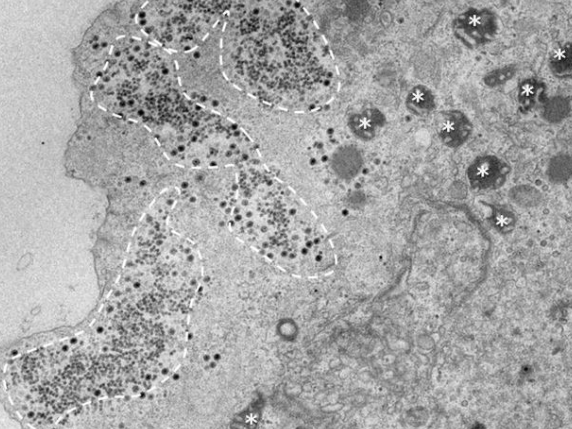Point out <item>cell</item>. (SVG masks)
I'll return each instance as SVG.
<instances>
[{
  "mask_svg": "<svg viewBox=\"0 0 572 429\" xmlns=\"http://www.w3.org/2000/svg\"><path fill=\"white\" fill-rule=\"evenodd\" d=\"M231 2L220 35L224 75L260 100L291 111H313L338 87L326 41L297 3Z\"/></svg>",
  "mask_w": 572,
  "mask_h": 429,
  "instance_id": "6da1fadb",
  "label": "cell"
},
{
  "mask_svg": "<svg viewBox=\"0 0 572 429\" xmlns=\"http://www.w3.org/2000/svg\"><path fill=\"white\" fill-rule=\"evenodd\" d=\"M80 111L65 152L67 173L105 191L112 216L140 219L156 197L178 185L183 168L144 125L105 111L87 92Z\"/></svg>",
  "mask_w": 572,
  "mask_h": 429,
  "instance_id": "7a4b0ae2",
  "label": "cell"
},
{
  "mask_svg": "<svg viewBox=\"0 0 572 429\" xmlns=\"http://www.w3.org/2000/svg\"><path fill=\"white\" fill-rule=\"evenodd\" d=\"M222 212L238 239L287 273L316 277L334 265L332 245L317 218L256 163L238 168Z\"/></svg>",
  "mask_w": 572,
  "mask_h": 429,
  "instance_id": "3957f363",
  "label": "cell"
},
{
  "mask_svg": "<svg viewBox=\"0 0 572 429\" xmlns=\"http://www.w3.org/2000/svg\"><path fill=\"white\" fill-rule=\"evenodd\" d=\"M140 123L177 167L213 170L257 162L254 144L236 123L195 102L181 87L155 97Z\"/></svg>",
  "mask_w": 572,
  "mask_h": 429,
  "instance_id": "277c9868",
  "label": "cell"
},
{
  "mask_svg": "<svg viewBox=\"0 0 572 429\" xmlns=\"http://www.w3.org/2000/svg\"><path fill=\"white\" fill-rule=\"evenodd\" d=\"M179 86L174 54L146 38L129 35L117 42L87 93L105 111L139 123L153 98Z\"/></svg>",
  "mask_w": 572,
  "mask_h": 429,
  "instance_id": "5b68a950",
  "label": "cell"
},
{
  "mask_svg": "<svg viewBox=\"0 0 572 429\" xmlns=\"http://www.w3.org/2000/svg\"><path fill=\"white\" fill-rule=\"evenodd\" d=\"M231 2L145 1L137 14L142 35L172 54L190 52L223 21Z\"/></svg>",
  "mask_w": 572,
  "mask_h": 429,
  "instance_id": "8992f818",
  "label": "cell"
},
{
  "mask_svg": "<svg viewBox=\"0 0 572 429\" xmlns=\"http://www.w3.org/2000/svg\"><path fill=\"white\" fill-rule=\"evenodd\" d=\"M144 2H114L94 19L72 49V78L81 93L94 86L121 38L129 35L145 38L136 21Z\"/></svg>",
  "mask_w": 572,
  "mask_h": 429,
  "instance_id": "52a82bcc",
  "label": "cell"
},
{
  "mask_svg": "<svg viewBox=\"0 0 572 429\" xmlns=\"http://www.w3.org/2000/svg\"><path fill=\"white\" fill-rule=\"evenodd\" d=\"M154 283L158 296L178 313L187 311L198 294L202 264L197 247L173 229L159 244Z\"/></svg>",
  "mask_w": 572,
  "mask_h": 429,
  "instance_id": "ba28073f",
  "label": "cell"
},
{
  "mask_svg": "<svg viewBox=\"0 0 572 429\" xmlns=\"http://www.w3.org/2000/svg\"><path fill=\"white\" fill-rule=\"evenodd\" d=\"M452 27L458 40L468 48H476L494 40L498 22L491 10L470 8L454 19Z\"/></svg>",
  "mask_w": 572,
  "mask_h": 429,
  "instance_id": "9c48e42d",
  "label": "cell"
},
{
  "mask_svg": "<svg viewBox=\"0 0 572 429\" xmlns=\"http://www.w3.org/2000/svg\"><path fill=\"white\" fill-rule=\"evenodd\" d=\"M509 166L494 155L475 159L467 169V178L474 189H495L504 184Z\"/></svg>",
  "mask_w": 572,
  "mask_h": 429,
  "instance_id": "30bf717a",
  "label": "cell"
},
{
  "mask_svg": "<svg viewBox=\"0 0 572 429\" xmlns=\"http://www.w3.org/2000/svg\"><path fill=\"white\" fill-rule=\"evenodd\" d=\"M472 125L467 116L459 110L443 111L437 117V134L448 147L462 145L470 136Z\"/></svg>",
  "mask_w": 572,
  "mask_h": 429,
  "instance_id": "8fae6325",
  "label": "cell"
},
{
  "mask_svg": "<svg viewBox=\"0 0 572 429\" xmlns=\"http://www.w3.org/2000/svg\"><path fill=\"white\" fill-rule=\"evenodd\" d=\"M406 107L416 116L429 114L435 108L433 92L425 85L414 86L407 95Z\"/></svg>",
  "mask_w": 572,
  "mask_h": 429,
  "instance_id": "7c38bea8",
  "label": "cell"
},
{
  "mask_svg": "<svg viewBox=\"0 0 572 429\" xmlns=\"http://www.w3.org/2000/svg\"><path fill=\"white\" fill-rule=\"evenodd\" d=\"M571 44L566 42L556 47L549 56V68L560 79L570 78L572 74Z\"/></svg>",
  "mask_w": 572,
  "mask_h": 429,
  "instance_id": "4fadbf2b",
  "label": "cell"
},
{
  "mask_svg": "<svg viewBox=\"0 0 572 429\" xmlns=\"http://www.w3.org/2000/svg\"><path fill=\"white\" fill-rule=\"evenodd\" d=\"M544 88V83L538 78L531 77L524 79L519 84L517 93L521 109L524 111L530 110L536 104V101L542 94Z\"/></svg>",
  "mask_w": 572,
  "mask_h": 429,
  "instance_id": "5bb4252c",
  "label": "cell"
},
{
  "mask_svg": "<svg viewBox=\"0 0 572 429\" xmlns=\"http://www.w3.org/2000/svg\"><path fill=\"white\" fill-rule=\"evenodd\" d=\"M548 177L554 183L566 182L571 176V159L566 154H560L550 160Z\"/></svg>",
  "mask_w": 572,
  "mask_h": 429,
  "instance_id": "9a60e30c",
  "label": "cell"
},
{
  "mask_svg": "<svg viewBox=\"0 0 572 429\" xmlns=\"http://www.w3.org/2000/svg\"><path fill=\"white\" fill-rule=\"evenodd\" d=\"M569 103L565 97L554 96L544 105V117L550 122H557L567 116Z\"/></svg>",
  "mask_w": 572,
  "mask_h": 429,
  "instance_id": "2e32d148",
  "label": "cell"
},
{
  "mask_svg": "<svg viewBox=\"0 0 572 429\" xmlns=\"http://www.w3.org/2000/svg\"><path fill=\"white\" fill-rule=\"evenodd\" d=\"M516 73L513 65H506L490 71L484 76V83L488 87H497L510 80Z\"/></svg>",
  "mask_w": 572,
  "mask_h": 429,
  "instance_id": "e0dca14e",
  "label": "cell"
}]
</instances>
